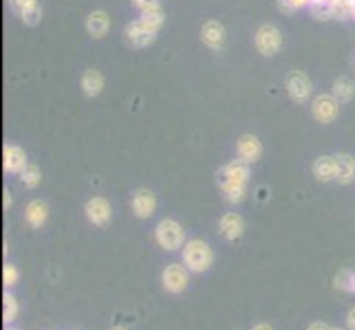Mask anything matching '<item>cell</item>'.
I'll return each instance as SVG.
<instances>
[{
	"label": "cell",
	"instance_id": "cell-18",
	"mask_svg": "<svg viewBox=\"0 0 355 330\" xmlns=\"http://www.w3.org/2000/svg\"><path fill=\"white\" fill-rule=\"evenodd\" d=\"M80 86L87 97H97L104 91V75L97 68H87L80 77Z\"/></svg>",
	"mask_w": 355,
	"mask_h": 330
},
{
	"label": "cell",
	"instance_id": "cell-8",
	"mask_svg": "<svg viewBox=\"0 0 355 330\" xmlns=\"http://www.w3.org/2000/svg\"><path fill=\"white\" fill-rule=\"evenodd\" d=\"M124 40L132 48H146V46H150L157 40V31H153L150 27H146L139 18H135L124 27Z\"/></svg>",
	"mask_w": 355,
	"mask_h": 330
},
{
	"label": "cell",
	"instance_id": "cell-33",
	"mask_svg": "<svg viewBox=\"0 0 355 330\" xmlns=\"http://www.w3.org/2000/svg\"><path fill=\"white\" fill-rule=\"evenodd\" d=\"M252 330H274V326H269V324H256Z\"/></svg>",
	"mask_w": 355,
	"mask_h": 330
},
{
	"label": "cell",
	"instance_id": "cell-34",
	"mask_svg": "<svg viewBox=\"0 0 355 330\" xmlns=\"http://www.w3.org/2000/svg\"><path fill=\"white\" fill-rule=\"evenodd\" d=\"M351 18L355 20V0H351Z\"/></svg>",
	"mask_w": 355,
	"mask_h": 330
},
{
	"label": "cell",
	"instance_id": "cell-31",
	"mask_svg": "<svg viewBox=\"0 0 355 330\" xmlns=\"http://www.w3.org/2000/svg\"><path fill=\"white\" fill-rule=\"evenodd\" d=\"M307 330H331V326L324 324V322H311V324L307 326Z\"/></svg>",
	"mask_w": 355,
	"mask_h": 330
},
{
	"label": "cell",
	"instance_id": "cell-15",
	"mask_svg": "<svg viewBox=\"0 0 355 330\" xmlns=\"http://www.w3.org/2000/svg\"><path fill=\"white\" fill-rule=\"evenodd\" d=\"M218 234H221L225 240L234 242L245 234V220L241 214L236 212H227L218 218Z\"/></svg>",
	"mask_w": 355,
	"mask_h": 330
},
{
	"label": "cell",
	"instance_id": "cell-20",
	"mask_svg": "<svg viewBox=\"0 0 355 330\" xmlns=\"http://www.w3.org/2000/svg\"><path fill=\"white\" fill-rule=\"evenodd\" d=\"M24 218H27V223L33 229H40L46 223V218H49V207H46V203L40 201V199L29 201L27 207H24Z\"/></svg>",
	"mask_w": 355,
	"mask_h": 330
},
{
	"label": "cell",
	"instance_id": "cell-19",
	"mask_svg": "<svg viewBox=\"0 0 355 330\" xmlns=\"http://www.w3.org/2000/svg\"><path fill=\"white\" fill-rule=\"evenodd\" d=\"M336 165H338V176L336 181L340 185H349L355 181V156L349 152H338L336 154Z\"/></svg>",
	"mask_w": 355,
	"mask_h": 330
},
{
	"label": "cell",
	"instance_id": "cell-17",
	"mask_svg": "<svg viewBox=\"0 0 355 330\" xmlns=\"http://www.w3.org/2000/svg\"><path fill=\"white\" fill-rule=\"evenodd\" d=\"M84 27H87V33L95 40H102L104 35L111 31V16L106 14L104 9H95L87 16V22H84Z\"/></svg>",
	"mask_w": 355,
	"mask_h": 330
},
{
	"label": "cell",
	"instance_id": "cell-14",
	"mask_svg": "<svg viewBox=\"0 0 355 330\" xmlns=\"http://www.w3.org/2000/svg\"><path fill=\"white\" fill-rule=\"evenodd\" d=\"M130 210L132 214L146 220V218H150L157 210V196L150 192V190H137L132 194V199H130Z\"/></svg>",
	"mask_w": 355,
	"mask_h": 330
},
{
	"label": "cell",
	"instance_id": "cell-37",
	"mask_svg": "<svg viewBox=\"0 0 355 330\" xmlns=\"http://www.w3.org/2000/svg\"><path fill=\"white\" fill-rule=\"evenodd\" d=\"M7 330H14V328H7Z\"/></svg>",
	"mask_w": 355,
	"mask_h": 330
},
{
	"label": "cell",
	"instance_id": "cell-23",
	"mask_svg": "<svg viewBox=\"0 0 355 330\" xmlns=\"http://www.w3.org/2000/svg\"><path fill=\"white\" fill-rule=\"evenodd\" d=\"M18 176H20V183H22V185H24V187H29V190L38 187V185H40V181H42V172H40V167L35 165V163H27V167H24Z\"/></svg>",
	"mask_w": 355,
	"mask_h": 330
},
{
	"label": "cell",
	"instance_id": "cell-13",
	"mask_svg": "<svg viewBox=\"0 0 355 330\" xmlns=\"http://www.w3.org/2000/svg\"><path fill=\"white\" fill-rule=\"evenodd\" d=\"M263 154V143L259 137H254V134H243L236 141V156L245 163H256Z\"/></svg>",
	"mask_w": 355,
	"mask_h": 330
},
{
	"label": "cell",
	"instance_id": "cell-6",
	"mask_svg": "<svg viewBox=\"0 0 355 330\" xmlns=\"http://www.w3.org/2000/svg\"><path fill=\"white\" fill-rule=\"evenodd\" d=\"M162 284L168 293L179 295V293H183L190 284V268L186 264H179V262L168 264L162 273Z\"/></svg>",
	"mask_w": 355,
	"mask_h": 330
},
{
	"label": "cell",
	"instance_id": "cell-32",
	"mask_svg": "<svg viewBox=\"0 0 355 330\" xmlns=\"http://www.w3.org/2000/svg\"><path fill=\"white\" fill-rule=\"evenodd\" d=\"M3 205H5V210H9L11 207V192L5 190V196H3Z\"/></svg>",
	"mask_w": 355,
	"mask_h": 330
},
{
	"label": "cell",
	"instance_id": "cell-25",
	"mask_svg": "<svg viewBox=\"0 0 355 330\" xmlns=\"http://www.w3.org/2000/svg\"><path fill=\"white\" fill-rule=\"evenodd\" d=\"M16 315H18V300L11 295L9 291H5V295H3V322L11 324L16 320Z\"/></svg>",
	"mask_w": 355,
	"mask_h": 330
},
{
	"label": "cell",
	"instance_id": "cell-7",
	"mask_svg": "<svg viewBox=\"0 0 355 330\" xmlns=\"http://www.w3.org/2000/svg\"><path fill=\"white\" fill-rule=\"evenodd\" d=\"M285 91L296 104H304L313 93L311 77L307 75V73H302V71H291L289 75L285 77Z\"/></svg>",
	"mask_w": 355,
	"mask_h": 330
},
{
	"label": "cell",
	"instance_id": "cell-29",
	"mask_svg": "<svg viewBox=\"0 0 355 330\" xmlns=\"http://www.w3.org/2000/svg\"><path fill=\"white\" fill-rule=\"evenodd\" d=\"M130 5L141 14V11H146V9L159 7V5H162V0H130Z\"/></svg>",
	"mask_w": 355,
	"mask_h": 330
},
{
	"label": "cell",
	"instance_id": "cell-24",
	"mask_svg": "<svg viewBox=\"0 0 355 330\" xmlns=\"http://www.w3.org/2000/svg\"><path fill=\"white\" fill-rule=\"evenodd\" d=\"M334 286L345 293H355V271H351V268H342V271L336 275Z\"/></svg>",
	"mask_w": 355,
	"mask_h": 330
},
{
	"label": "cell",
	"instance_id": "cell-10",
	"mask_svg": "<svg viewBox=\"0 0 355 330\" xmlns=\"http://www.w3.org/2000/svg\"><path fill=\"white\" fill-rule=\"evenodd\" d=\"M84 214H87V220L95 227H106L111 223L113 216V207L104 196H93L87 201V207H84Z\"/></svg>",
	"mask_w": 355,
	"mask_h": 330
},
{
	"label": "cell",
	"instance_id": "cell-9",
	"mask_svg": "<svg viewBox=\"0 0 355 330\" xmlns=\"http://www.w3.org/2000/svg\"><path fill=\"white\" fill-rule=\"evenodd\" d=\"M201 42L210 48V51H223V46L227 42V31L223 27V22L221 20H205L201 24Z\"/></svg>",
	"mask_w": 355,
	"mask_h": 330
},
{
	"label": "cell",
	"instance_id": "cell-22",
	"mask_svg": "<svg viewBox=\"0 0 355 330\" xmlns=\"http://www.w3.org/2000/svg\"><path fill=\"white\" fill-rule=\"evenodd\" d=\"M139 20L146 24V27H150L153 31H162V27H164V22H166V11H164V7L159 5V7H153V9H146V11H141L139 14Z\"/></svg>",
	"mask_w": 355,
	"mask_h": 330
},
{
	"label": "cell",
	"instance_id": "cell-3",
	"mask_svg": "<svg viewBox=\"0 0 355 330\" xmlns=\"http://www.w3.org/2000/svg\"><path fill=\"white\" fill-rule=\"evenodd\" d=\"M155 240L164 251H179L186 244V229H183L177 220L173 218H164L159 220L155 227Z\"/></svg>",
	"mask_w": 355,
	"mask_h": 330
},
{
	"label": "cell",
	"instance_id": "cell-21",
	"mask_svg": "<svg viewBox=\"0 0 355 330\" xmlns=\"http://www.w3.org/2000/svg\"><path fill=\"white\" fill-rule=\"evenodd\" d=\"M334 97L340 104H349L355 97V82L351 77H338L334 82Z\"/></svg>",
	"mask_w": 355,
	"mask_h": 330
},
{
	"label": "cell",
	"instance_id": "cell-12",
	"mask_svg": "<svg viewBox=\"0 0 355 330\" xmlns=\"http://www.w3.org/2000/svg\"><path fill=\"white\" fill-rule=\"evenodd\" d=\"M27 152H24L20 145L16 143H7L3 148V169L7 174H20L24 167H27Z\"/></svg>",
	"mask_w": 355,
	"mask_h": 330
},
{
	"label": "cell",
	"instance_id": "cell-26",
	"mask_svg": "<svg viewBox=\"0 0 355 330\" xmlns=\"http://www.w3.org/2000/svg\"><path fill=\"white\" fill-rule=\"evenodd\" d=\"M309 11L315 20H334L336 18V9L331 3H313L309 7Z\"/></svg>",
	"mask_w": 355,
	"mask_h": 330
},
{
	"label": "cell",
	"instance_id": "cell-1",
	"mask_svg": "<svg viewBox=\"0 0 355 330\" xmlns=\"http://www.w3.org/2000/svg\"><path fill=\"white\" fill-rule=\"evenodd\" d=\"M181 260L190 268V273H205L214 262V253H212V247L205 240L192 238L183 244Z\"/></svg>",
	"mask_w": 355,
	"mask_h": 330
},
{
	"label": "cell",
	"instance_id": "cell-28",
	"mask_svg": "<svg viewBox=\"0 0 355 330\" xmlns=\"http://www.w3.org/2000/svg\"><path fill=\"white\" fill-rule=\"evenodd\" d=\"M16 282H18V268L14 264H5L3 266V284H5V288L16 286Z\"/></svg>",
	"mask_w": 355,
	"mask_h": 330
},
{
	"label": "cell",
	"instance_id": "cell-36",
	"mask_svg": "<svg viewBox=\"0 0 355 330\" xmlns=\"http://www.w3.org/2000/svg\"><path fill=\"white\" fill-rule=\"evenodd\" d=\"M331 330H342V328H331Z\"/></svg>",
	"mask_w": 355,
	"mask_h": 330
},
{
	"label": "cell",
	"instance_id": "cell-27",
	"mask_svg": "<svg viewBox=\"0 0 355 330\" xmlns=\"http://www.w3.org/2000/svg\"><path fill=\"white\" fill-rule=\"evenodd\" d=\"M313 0H278V7L283 14H291V11H298V9H304V7H311Z\"/></svg>",
	"mask_w": 355,
	"mask_h": 330
},
{
	"label": "cell",
	"instance_id": "cell-35",
	"mask_svg": "<svg viewBox=\"0 0 355 330\" xmlns=\"http://www.w3.org/2000/svg\"><path fill=\"white\" fill-rule=\"evenodd\" d=\"M111 330H128V328H124V326H115V328H111Z\"/></svg>",
	"mask_w": 355,
	"mask_h": 330
},
{
	"label": "cell",
	"instance_id": "cell-4",
	"mask_svg": "<svg viewBox=\"0 0 355 330\" xmlns=\"http://www.w3.org/2000/svg\"><path fill=\"white\" fill-rule=\"evenodd\" d=\"M254 46L263 57H274L283 48V33L276 24H261L254 33Z\"/></svg>",
	"mask_w": 355,
	"mask_h": 330
},
{
	"label": "cell",
	"instance_id": "cell-11",
	"mask_svg": "<svg viewBox=\"0 0 355 330\" xmlns=\"http://www.w3.org/2000/svg\"><path fill=\"white\" fill-rule=\"evenodd\" d=\"M9 9L14 11L16 18H20L29 27H35L42 20L40 0H9Z\"/></svg>",
	"mask_w": 355,
	"mask_h": 330
},
{
	"label": "cell",
	"instance_id": "cell-16",
	"mask_svg": "<svg viewBox=\"0 0 355 330\" xmlns=\"http://www.w3.org/2000/svg\"><path fill=\"white\" fill-rule=\"evenodd\" d=\"M311 172L318 183H331L338 176V165H336V154H322L311 163Z\"/></svg>",
	"mask_w": 355,
	"mask_h": 330
},
{
	"label": "cell",
	"instance_id": "cell-2",
	"mask_svg": "<svg viewBox=\"0 0 355 330\" xmlns=\"http://www.w3.org/2000/svg\"><path fill=\"white\" fill-rule=\"evenodd\" d=\"M216 183L221 192H232V190H248L250 183V163L234 158V161L225 163L223 167L216 169Z\"/></svg>",
	"mask_w": 355,
	"mask_h": 330
},
{
	"label": "cell",
	"instance_id": "cell-5",
	"mask_svg": "<svg viewBox=\"0 0 355 330\" xmlns=\"http://www.w3.org/2000/svg\"><path fill=\"white\" fill-rule=\"evenodd\" d=\"M340 115V102L334 97V93L315 95L311 100V117L318 124H334Z\"/></svg>",
	"mask_w": 355,
	"mask_h": 330
},
{
	"label": "cell",
	"instance_id": "cell-30",
	"mask_svg": "<svg viewBox=\"0 0 355 330\" xmlns=\"http://www.w3.org/2000/svg\"><path fill=\"white\" fill-rule=\"evenodd\" d=\"M347 330H355V306L347 313Z\"/></svg>",
	"mask_w": 355,
	"mask_h": 330
}]
</instances>
